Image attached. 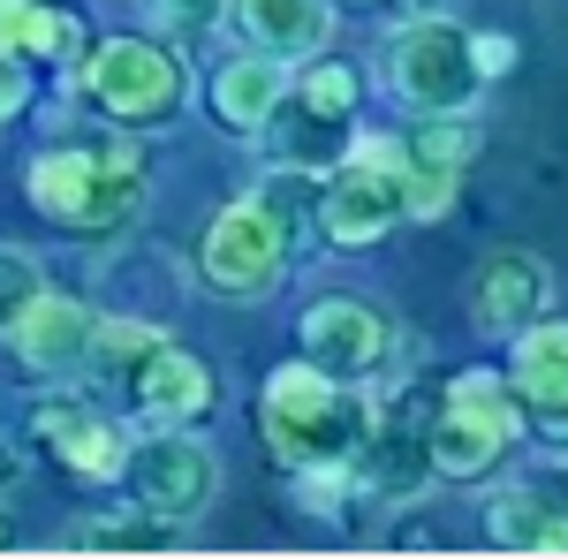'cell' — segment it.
<instances>
[{
  "instance_id": "1",
  "label": "cell",
  "mask_w": 568,
  "mask_h": 560,
  "mask_svg": "<svg viewBox=\"0 0 568 560\" xmlns=\"http://www.w3.org/2000/svg\"><path fill=\"white\" fill-rule=\"evenodd\" d=\"M31 205L69 235H114L144 213V152L130 136L114 144H45L23 174Z\"/></svg>"
},
{
  "instance_id": "2",
  "label": "cell",
  "mask_w": 568,
  "mask_h": 560,
  "mask_svg": "<svg viewBox=\"0 0 568 560\" xmlns=\"http://www.w3.org/2000/svg\"><path fill=\"white\" fill-rule=\"evenodd\" d=\"M258 431L265 447L288 462V470H318V462H349L372 431V394H356L349 379L318 371V364H281L265 379L258 401Z\"/></svg>"
},
{
  "instance_id": "3",
  "label": "cell",
  "mask_w": 568,
  "mask_h": 560,
  "mask_svg": "<svg viewBox=\"0 0 568 560\" xmlns=\"http://www.w3.org/2000/svg\"><path fill=\"white\" fill-rule=\"evenodd\" d=\"M524 431V409L500 371H455L447 379V401L425 425V447H433V477H485L500 470V455L516 447Z\"/></svg>"
},
{
  "instance_id": "4",
  "label": "cell",
  "mask_w": 568,
  "mask_h": 560,
  "mask_svg": "<svg viewBox=\"0 0 568 560\" xmlns=\"http://www.w3.org/2000/svg\"><path fill=\"white\" fill-rule=\"evenodd\" d=\"M77 91L106 122L160 130V122H175L182 99H190V69H182V53H168V45H152V39H106V45H91Z\"/></svg>"
},
{
  "instance_id": "5",
  "label": "cell",
  "mask_w": 568,
  "mask_h": 560,
  "mask_svg": "<svg viewBox=\"0 0 568 560\" xmlns=\"http://www.w3.org/2000/svg\"><path fill=\"white\" fill-rule=\"evenodd\" d=\"M387 69V91L409 106V114H470L478 106V61H470V39L447 23V16H417L402 23L379 53Z\"/></svg>"
},
{
  "instance_id": "6",
  "label": "cell",
  "mask_w": 568,
  "mask_h": 560,
  "mask_svg": "<svg viewBox=\"0 0 568 560\" xmlns=\"http://www.w3.org/2000/svg\"><path fill=\"white\" fill-rule=\"evenodd\" d=\"M402 152H409V144H394V136H364L349 160L318 182L311 227H318L326 243H342V251L379 243L394 220H402Z\"/></svg>"
},
{
  "instance_id": "7",
  "label": "cell",
  "mask_w": 568,
  "mask_h": 560,
  "mask_svg": "<svg viewBox=\"0 0 568 560\" xmlns=\"http://www.w3.org/2000/svg\"><path fill=\"white\" fill-rule=\"evenodd\" d=\"M122 477H130L136 508L160 522V530L205 516V508H213V492H220L213 447H205V439H190V425H160L152 439H136L130 462H122Z\"/></svg>"
},
{
  "instance_id": "8",
  "label": "cell",
  "mask_w": 568,
  "mask_h": 560,
  "mask_svg": "<svg viewBox=\"0 0 568 560\" xmlns=\"http://www.w3.org/2000/svg\"><path fill=\"white\" fill-rule=\"evenodd\" d=\"M281 265H288V235L273 227V213H265L258 197L220 205L213 227H205V243H197V273H205V288H213V296H235V303L273 296Z\"/></svg>"
},
{
  "instance_id": "9",
  "label": "cell",
  "mask_w": 568,
  "mask_h": 560,
  "mask_svg": "<svg viewBox=\"0 0 568 560\" xmlns=\"http://www.w3.org/2000/svg\"><path fill=\"white\" fill-rule=\"evenodd\" d=\"M304 356L318 371L364 387V379H379L394 364V318L364 296H318L304 310Z\"/></svg>"
},
{
  "instance_id": "10",
  "label": "cell",
  "mask_w": 568,
  "mask_h": 560,
  "mask_svg": "<svg viewBox=\"0 0 568 560\" xmlns=\"http://www.w3.org/2000/svg\"><path fill=\"white\" fill-rule=\"evenodd\" d=\"M91 326H99V318H91L77 296L39 288L0 334H8V348H16L39 379H77V371H91Z\"/></svg>"
},
{
  "instance_id": "11",
  "label": "cell",
  "mask_w": 568,
  "mask_h": 560,
  "mask_svg": "<svg viewBox=\"0 0 568 560\" xmlns=\"http://www.w3.org/2000/svg\"><path fill=\"white\" fill-rule=\"evenodd\" d=\"M508 394H516V409L538 431L568 439V318H530V326H516Z\"/></svg>"
},
{
  "instance_id": "12",
  "label": "cell",
  "mask_w": 568,
  "mask_h": 560,
  "mask_svg": "<svg viewBox=\"0 0 568 560\" xmlns=\"http://www.w3.org/2000/svg\"><path fill=\"white\" fill-rule=\"evenodd\" d=\"M554 310V265L530 258V251H493V258L470 273V318L493 326V334H516L530 318Z\"/></svg>"
},
{
  "instance_id": "13",
  "label": "cell",
  "mask_w": 568,
  "mask_h": 560,
  "mask_svg": "<svg viewBox=\"0 0 568 560\" xmlns=\"http://www.w3.org/2000/svg\"><path fill=\"white\" fill-rule=\"evenodd\" d=\"M31 431H39V439H45V447H53V455H61L77 477H91V485H114V477H122V462H130V431H114L99 409L69 401V394L39 401V409H31Z\"/></svg>"
},
{
  "instance_id": "14",
  "label": "cell",
  "mask_w": 568,
  "mask_h": 560,
  "mask_svg": "<svg viewBox=\"0 0 568 560\" xmlns=\"http://www.w3.org/2000/svg\"><path fill=\"white\" fill-rule=\"evenodd\" d=\"M130 394H136V409L152 417V425H197V417H213V364L205 356H190V348L175 342H160L144 364L130 371Z\"/></svg>"
},
{
  "instance_id": "15",
  "label": "cell",
  "mask_w": 568,
  "mask_h": 560,
  "mask_svg": "<svg viewBox=\"0 0 568 560\" xmlns=\"http://www.w3.org/2000/svg\"><path fill=\"white\" fill-rule=\"evenodd\" d=\"M485 538L508 546V553H568V492L554 477L500 485L493 508H485Z\"/></svg>"
},
{
  "instance_id": "16",
  "label": "cell",
  "mask_w": 568,
  "mask_h": 560,
  "mask_svg": "<svg viewBox=\"0 0 568 560\" xmlns=\"http://www.w3.org/2000/svg\"><path fill=\"white\" fill-rule=\"evenodd\" d=\"M227 16L243 45L273 61H311L326 53V31H334V0H227Z\"/></svg>"
},
{
  "instance_id": "17",
  "label": "cell",
  "mask_w": 568,
  "mask_h": 560,
  "mask_svg": "<svg viewBox=\"0 0 568 560\" xmlns=\"http://www.w3.org/2000/svg\"><path fill=\"white\" fill-rule=\"evenodd\" d=\"M281 91H288V61H273V53H227V61L213 69V114H220V130L258 136L265 114L281 106Z\"/></svg>"
},
{
  "instance_id": "18",
  "label": "cell",
  "mask_w": 568,
  "mask_h": 560,
  "mask_svg": "<svg viewBox=\"0 0 568 560\" xmlns=\"http://www.w3.org/2000/svg\"><path fill=\"white\" fill-rule=\"evenodd\" d=\"M84 45V23L69 8H45V0H0V61H69Z\"/></svg>"
},
{
  "instance_id": "19",
  "label": "cell",
  "mask_w": 568,
  "mask_h": 560,
  "mask_svg": "<svg viewBox=\"0 0 568 560\" xmlns=\"http://www.w3.org/2000/svg\"><path fill=\"white\" fill-rule=\"evenodd\" d=\"M160 342H168V334H160L152 318H99V326H91V364L130 379V371H136V364H144Z\"/></svg>"
},
{
  "instance_id": "20",
  "label": "cell",
  "mask_w": 568,
  "mask_h": 560,
  "mask_svg": "<svg viewBox=\"0 0 568 560\" xmlns=\"http://www.w3.org/2000/svg\"><path fill=\"white\" fill-rule=\"evenodd\" d=\"M288 91H296L304 106H318V114H334V122H356V69H342V61H318V53H311V69Z\"/></svg>"
},
{
  "instance_id": "21",
  "label": "cell",
  "mask_w": 568,
  "mask_h": 560,
  "mask_svg": "<svg viewBox=\"0 0 568 560\" xmlns=\"http://www.w3.org/2000/svg\"><path fill=\"white\" fill-rule=\"evenodd\" d=\"M39 288H45V281H39V258L0 243V326H8V318H16V310H23L31 296H39Z\"/></svg>"
},
{
  "instance_id": "22",
  "label": "cell",
  "mask_w": 568,
  "mask_h": 560,
  "mask_svg": "<svg viewBox=\"0 0 568 560\" xmlns=\"http://www.w3.org/2000/svg\"><path fill=\"white\" fill-rule=\"evenodd\" d=\"M220 8H227V0H160V23H168V31H182V39H197Z\"/></svg>"
},
{
  "instance_id": "23",
  "label": "cell",
  "mask_w": 568,
  "mask_h": 560,
  "mask_svg": "<svg viewBox=\"0 0 568 560\" xmlns=\"http://www.w3.org/2000/svg\"><path fill=\"white\" fill-rule=\"evenodd\" d=\"M31 106V84H23V69L16 61H0V122H16Z\"/></svg>"
},
{
  "instance_id": "24",
  "label": "cell",
  "mask_w": 568,
  "mask_h": 560,
  "mask_svg": "<svg viewBox=\"0 0 568 560\" xmlns=\"http://www.w3.org/2000/svg\"><path fill=\"white\" fill-rule=\"evenodd\" d=\"M470 61H478V77H500V69L516 61V45H508V39H478V45H470Z\"/></svg>"
},
{
  "instance_id": "25",
  "label": "cell",
  "mask_w": 568,
  "mask_h": 560,
  "mask_svg": "<svg viewBox=\"0 0 568 560\" xmlns=\"http://www.w3.org/2000/svg\"><path fill=\"white\" fill-rule=\"evenodd\" d=\"M16 477H23V455H16V447H8V439H0V492H8V485H16Z\"/></svg>"
},
{
  "instance_id": "26",
  "label": "cell",
  "mask_w": 568,
  "mask_h": 560,
  "mask_svg": "<svg viewBox=\"0 0 568 560\" xmlns=\"http://www.w3.org/2000/svg\"><path fill=\"white\" fill-rule=\"evenodd\" d=\"M356 8H379V0H356Z\"/></svg>"
},
{
  "instance_id": "27",
  "label": "cell",
  "mask_w": 568,
  "mask_h": 560,
  "mask_svg": "<svg viewBox=\"0 0 568 560\" xmlns=\"http://www.w3.org/2000/svg\"><path fill=\"white\" fill-rule=\"evenodd\" d=\"M0 546H8V530H0Z\"/></svg>"
}]
</instances>
